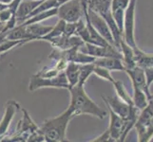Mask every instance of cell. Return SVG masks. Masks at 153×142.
<instances>
[{
    "label": "cell",
    "mask_w": 153,
    "mask_h": 142,
    "mask_svg": "<svg viewBox=\"0 0 153 142\" xmlns=\"http://www.w3.org/2000/svg\"><path fill=\"white\" fill-rule=\"evenodd\" d=\"M93 68L94 64H85L80 65V69H79V80H78V85L84 86L87 81L88 80L89 76L93 74Z\"/></svg>",
    "instance_id": "obj_23"
},
{
    "label": "cell",
    "mask_w": 153,
    "mask_h": 142,
    "mask_svg": "<svg viewBox=\"0 0 153 142\" xmlns=\"http://www.w3.org/2000/svg\"><path fill=\"white\" fill-rule=\"evenodd\" d=\"M86 9L81 0H68L58 6L57 16L67 23H75L84 17Z\"/></svg>",
    "instance_id": "obj_4"
},
{
    "label": "cell",
    "mask_w": 153,
    "mask_h": 142,
    "mask_svg": "<svg viewBox=\"0 0 153 142\" xmlns=\"http://www.w3.org/2000/svg\"><path fill=\"white\" fill-rule=\"evenodd\" d=\"M84 15L88 17V19L89 20L91 26L95 29V30L97 31V32L101 35L108 44L115 46V43H114V39H113V36L111 33V30H110L107 22H105V19L101 16V15L98 14L96 12H94V10H92L91 9H88V8L85 10V12H84Z\"/></svg>",
    "instance_id": "obj_6"
},
{
    "label": "cell",
    "mask_w": 153,
    "mask_h": 142,
    "mask_svg": "<svg viewBox=\"0 0 153 142\" xmlns=\"http://www.w3.org/2000/svg\"><path fill=\"white\" fill-rule=\"evenodd\" d=\"M92 142H107V141H112L111 139V136H110V134H109V131L108 129L105 130V132L103 134H101L99 136H97V138L95 139H92L91 140Z\"/></svg>",
    "instance_id": "obj_29"
},
{
    "label": "cell",
    "mask_w": 153,
    "mask_h": 142,
    "mask_svg": "<svg viewBox=\"0 0 153 142\" xmlns=\"http://www.w3.org/2000/svg\"><path fill=\"white\" fill-rule=\"evenodd\" d=\"M68 91L71 94V103L68 109L71 111L72 117L80 115H91L100 119H104L107 117V112L98 106L88 96L84 86L76 85L71 87Z\"/></svg>",
    "instance_id": "obj_1"
},
{
    "label": "cell",
    "mask_w": 153,
    "mask_h": 142,
    "mask_svg": "<svg viewBox=\"0 0 153 142\" xmlns=\"http://www.w3.org/2000/svg\"><path fill=\"white\" fill-rule=\"evenodd\" d=\"M43 0H21L18 5V8L15 12V17H16L17 25L22 24L28 19L30 14L33 12V10Z\"/></svg>",
    "instance_id": "obj_12"
},
{
    "label": "cell",
    "mask_w": 153,
    "mask_h": 142,
    "mask_svg": "<svg viewBox=\"0 0 153 142\" xmlns=\"http://www.w3.org/2000/svg\"><path fill=\"white\" fill-rule=\"evenodd\" d=\"M53 16H57V8H53L51 10H47L45 12H41L38 13L34 15H33L31 17L27 19L23 22V25H30V24H34V23H41L42 21H44L46 19H50Z\"/></svg>",
    "instance_id": "obj_20"
},
{
    "label": "cell",
    "mask_w": 153,
    "mask_h": 142,
    "mask_svg": "<svg viewBox=\"0 0 153 142\" xmlns=\"http://www.w3.org/2000/svg\"><path fill=\"white\" fill-rule=\"evenodd\" d=\"M105 106L108 107V114H109V126L108 131L110 136H111L112 141H120L121 136H122L124 126H125V119L118 116L116 113H114L111 108L105 104Z\"/></svg>",
    "instance_id": "obj_9"
},
{
    "label": "cell",
    "mask_w": 153,
    "mask_h": 142,
    "mask_svg": "<svg viewBox=\"0 0 153 142\" xmlns=\"http://www.w3.org/2000/svg\"><path fill=\"white\" fill-rule=\"evenodd\" d=\"M3 29H4V25L0 23V32H1V31L3 30Z\"/></svg>",
    "instance_id": "obj_35"
},
{
    "label": "cell",
    "mask_w": 153,
    "mask_h": 142,
    "mask_svg": "<svg viewBox=\"0 0 153 142\" xmlns=\"http://www.w3.org/2000/svg\"><path fill=\"white\" fill-rule=\"evenodd\" d=\"M93 64L98 66H102L107 68L110 71H124L125 66L123 61L119 58L114 57H103V58H95Z\"/></svg>",
    "instance_id": "obj_15"
},
{
    "label": "cell",
    "mask_w": 153,
    "mask_h": 142,
    "mask_svg": "<svg viewBox=\"0 0 153 142\" xmlns=\"http://www.w3.org/2000/svg\"><path fill=\"white\" fill-rule=\"evenodd\" d=\"M65 26H66V22L64 20L59 19L57 21L56 25L54 27H52L51 30L48 34H46L44 37H42L41 40H44V41H49L52 38H55V37H59V36L64 34V30H65Z\"/></svg>",
    "instance_id": "obj_24"
},
{
    "label": "cell",
    "mask_w": 153,
    "mask_h": 142,
    "mask_svg": "<svg viewBox=\"0 0 153 142\" xmlns=\"http://www.w3.org/2000/svg\"><path fill=\"white\" fill-rule=\"evenodd\" d=\"M103 99L105 102V104L109 106L114 113L120 116L123 119H126L129 117L131 105H128L126 102L119 99L117 96H112L108 98L103 97Z\"/></svg>",
    "instance_id": "obj_11"
},
{
    "label": "cell",
    "mask_w": 153,
    "mask_h": 142,
    "mask_svg": "<svg viewBox=\"0 0 153 142\" xmlns=\"http://www.w3.org/2000/svg\"><path fill=\"white\" fill-rule=\"evenodd\" d=\"M81 1H82V3H83V5H84V7L88 8V2H89V0H81Z\"/></svg>",
    "instance_id": "obj_32"
},
{
    "label": "cell",
    "mask_w": 153,
    "mask_h": 142,
    "mask_svg": "<svg viewBox=\"0 0 153 142\" xmlns=\"http://www.w3.org/2000/svg\"><path fill=\"white\" fill-rule=\"evenodd\" d=\"M57 1H58V3H59V5H60V4L64 3V2H67V1H68V0H57Z\"/></svg>",
    "instance_id": "obj_34"
},
{
    "label": "cell",
    "mask_w": 153,
    "mask_h": 142,
    "mask_svg": "<svg viewBox=\"0 0 153 142\" xmlns=\"http://www.w3.org/2000/svg\"><path fill=\"white\" fill-rule=\"evenodd\" d=\"M120 51L122 53V61L125 66V69L132 68L137 65L135 61L134 49L131 47L128 43H126L123 38L120 41Z\"/></svg>",
    "instance_id": "obj_14"
},
{
    "label": "cell",
    "mask_w": 153,
    "mask_h": 142,
    "mask_svg": "<svg viewBox=\"0 0 153 142\" xmlns=\"http://www.w3.org/2000/svg\"><path fill=\"white\" fill-rule=\"evenodd\" d=\"M26 43H28V41L26 40H13V39H5L1 44H0V55L6 53L7 51H10L13 49V47H16L19 46H22Z\"/></svg>",
    "instance_id": "obj_25"
},
{
    "label": "cell",
    "mask_w": 153,
    "mask_h": 142,
    "mask_svg": "<svg viewBox=\"0 0 153 142\" xmlns=\"http://www.w3.org/2000/svg\"><path fill=\"white\" fill-rule=\"evenodd\" d=\"M13 16H15V14H13L9 8L3 10L2 12H0V23L5 25Z\"/></svg>",
    "instance_id": "obj_27"
},
{
    "label": "cell",
    "mask_w": 153,
    "mask_h": 142,
    "mask_svg": "<svg viewBox=\"0 0 153 142\" xmlns=\"http://www.w3.org/2000/svg\"><path fill=\"white\" fill-rule=\"evenodd\" d=\"M81 52L91 55L94 58H103V57H114L122 60V53L120 49L113 46H98L91 43H84L79 49Z\"/></svg>",
    "instance_id": "obj_7"
},
{
    "label": "cell",
    "mask_w": 153,
    "mask_h": 142,
    "mask_svg": "<svg viewBox=\"0 0 153 142\" xmlns=\"http://www.w3.org/2000/svg\"><path fill=\"white\" fill-rule=\"evenodd\" d=\"M136 65L141 67L152 66L153 65V53H146L141 50L138 46L134 49Z\"/></svg>",
    "instance_id": "obj_19"
},
{
    "label": "cell",
    "mask_w": 153,
    "mask_h": 142,
    "mask_svg": "<svg viewBox=\"0 0 153 142\" xmlns=\"http://www.w3.org/2000/svg\"><path fill=\"white\" fill-rule=\"evenodd\" d=\"M144 71H145V75H146V85L150 87V85L153 83V65L144 67Z\"/></svg>",
    "instance_id": "obj_28"
},
{
    "label": "cell",
    "mask_w": 153,
    "mask_h": 142,
    "mask_svg": "<svg viewBox=\"0 0 153 142\" xmlns=\"http://www.w3.org/2000/svg\"><path fill=\"white\" fill-rule=\"evenodd\" d=\"M137 0H129V3L125 10L124 19V29H123V39L131 47H137L134 29H135V9Z\"/></svg>",
    "instance_id": "obj_5"
},
{
    "label": "cell",
    "mask_w": 153,
    "mask_h": 142,
    "mask_svg": "<svg viewBox=\"0 0 153 142\" xmlns=\"http://www.w3.org/2000/svg\"><path fill=\"white\" fill-rule=\"evenodd\" d=\"M7 33H8V31H1V32H0V44H1L5 39H6Z\"/></svg>",
    "instance_id": "obj_30"
},
{
    "label": "cell",
    "mask_w": 153,
    "mask_h": 142,
    "mask_svg": "<svg viewBox=\"0 0 153 142\" xmlns=\"http://www.w3.org/2000/svg\"><path fill=\"white\" fill-rule=\"evenodd\" d=\"M13 0H0V2L1 3H4V4H7V5H9L10 2H12Z\"/></svg>",
    "instance_id": "obj_33"
},
{
    "label": "cell",
    "mask_w": 153,
    "mask_h": 142,
    "mask_svg": "<svg viewBox=\"0 0 153 142\" xmlns=\"http://www.w3.org/2000/svg\"><path fill=\"white\" fill-rule=\"evenodd\" d=\"M126 73L129 77L132 85H136L142 90L145 91V93L149 96L150 99V91H149V86L146 85V75L144 68L139 65H136L132 68H128V69H125Z\"/></svg>",
    "instance_id": "obj_8"
},
{
    "label": "cell",
    "mask_w": 153,
    "mask_h": 142,
    "mask_svg": "<svg viewBox=\"0 0 153 142\" xmlns=\"http://www.w3.org/2000/svg\"><path fill=\"white\" fill-rule=\"evenodd\" d=\"M19 104L15 101H10L6 104V108H5L4 116L0 121V140L3 136L6 135L8 130L12 123L14 115L16 114L17 110L19 109Z\"/></svg>",
    "instance_id": "obj_10"
},
{
    "label": "cell",
    "mask_w": 153,
    "mask_h": 142,
    "mask_svg": "<svg viewBox=\"0 0 153 142\" xmlns=\"http://www.w3.org/2000/svg\"><path fill=\"white\" fill-rule=\"evenodd\" d=\"M132 88H133V95H132L133 105L141 111V110L146 108V105L149 104V98L145 93V91H143L138 86L132 85Z\"/></svg>",
    "instance_id": "obj_18"
},
{
    "label": "cell",
    "mask_w": 153,
    "mask_h": 142,
    "mask_svg": "<svg viewBox=\"0 0 153 142\" xmlns=\"http://www.w3.org/2000/svg\"><path fill=\"white\" fill-rule=\"evenodd\" d=\"M23 25V24H22ZM28 33L33 40H41L46 34H48L52 29V26H44L40 23H34L30 25H24Z\"/></svg>",
    "instance_id": "obj_16"
},
{
    "label": "cell",
    "mask_w": 153,
    "mask_h": 142,
    "mask_svg": "<svg viewBox=\"0 0 153 142\" xmlns=\"http://www.w3.org/2000/svg\"><path fill=\"white\" fill-rule=\"evenodd\" d=\"M40 88H64L70 89V85L67 80L64 70L59 72L54 77H41L37 74L30 78L29 90L35 91Z\"/></svg>",
    "instance_id": "obj_3"
},
{
    "label": "cell",
    "mask_w": 153,
    "mask_h": 142,
    "mask_svg": "<svg viewBox=\"0 0 153 142\" xmlns=\"http://www.w3.org/2000/svg\"><path fill=\"white\" fill-rule=\"evenodd\" d=\"M134 127L137 130L138 135V141L147 142L153 138V125H143L139 123H135Z\"/></svg>",
    "instance_id": "obj_21"
},
{
    "label": "cell",
    "mask_w": 153,
    "mask_h": 142,
    "mask_svg": "<svg viewBox=\"0 0 153 142\" xmlns=\"http://www.w3.org/2000/svg\"><path fill=\"white\" fill-rule=\"evenodd\" d=\"M129 3V0H112L111 1V13L112 16L117 24L119 29L123 32L125 10Z\"/></svg>",
    "instance_id": "obj_13"
},
{
    "label": "cell",
    "mask_w": 153,
    "mask_h": 142,
    "mask_svg": "<svg viewBox=\"0 0 153 142\" xmlns=\"http://www.w3.org/2000/svg\"><path fill=\"white\" fill-rule=\"evenodd\" d=\"M151 99V101H153V93L150 95V99Z\"/></svg>",
    "instance_id": "obj_36"
},
{
    "label": "cell",
    "mask_w": 153,
    "mask_h": 142,
    "mask_svg": "<svg viewBox=\"0 0 153 142\" xmlns=\"http://www.w3.org/2000/svg\"><path fill=\"white\" fill-rule=\"evenodd\" d=\"M93 74L99 77L100 79H103V80L110 82H113L115 81L114 78H112V76H111L110 70L107 69V68H105V67H102V66H98V65H94Z\"/></svg>",
    "instance_id": "obj_26"
},
{
    "label": "cell",
    "mask_w": 153,
    "mask_h": 142,
    "mask_svg": "<svg viewBox=\"0 0 153 142\" xmlns=\"http://www.w3.org/2000/svg\"><path fill=\"white\" fill-rule=\"evenodd\" d=\"M70 109H67L61 115L55 118L46 119L43 125L39 128L43 134L46 141L49 142H64L67 141L66 134L68 123L72 118Z\"/></svg>",
    "instance_id": "obj_2"
},
{
    "label": "cell",
    "mask_w": 153,
    "mask_h": 142,
    "mask_svg": "<svg viewBox=\"0 0 153 142\" xmlns=\"http://www.w3.org/2000/svg\"><path fill=\"white\" fill-rule=\"evenodd\" d=\"M79 69H80V65L76 64L74 62H68L67 66L65 67L64 72L68 82V85H70V88L78 83Z\"/></svg>",
    "instance_id": "obj_17"
},
{
    "label": "cell",
    "mask_w": 153,
    "mask_h": 142,
    "mask_svg": "<svg viewBox=\"0 0 153 142\" xmlns=\"http://www.w3.org/2000/svg\"><path fill=\"white\" fill-rule=\"evenodd\" d=\"M112 83H113L115 91H116V96L122 99V101H124L125 102H126L128 105H133L132 96L129 95L128 90L126 89L124 83L121 81H116V80Z\"/></svg>",
    "instance_id": "obj_22"
},
{
    "label": "cell",
    "mask_w": 153,
    "mask_h": 142,
    "mask_svg": "<svg viewBox=\"0 0 153 142\" xmlns=\"http://www.w3.org/2000/svg\"><path fill=\"white\" fill-rule=\"evenodd\" d=\"M7 8H8V5L7 4H4V3L0 2V12H2L3 10L7 9Z\"/></svg>",
    "instance_id": "obj_31"
}]
</instances>
